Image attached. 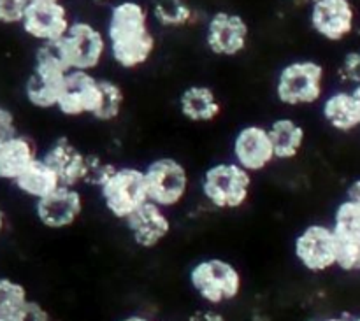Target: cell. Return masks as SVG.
Segmentation results:
<instances>
[{"mask_svg":"<svg viewBox=\"0 0 360 321\" xmlns=\"http://www.w3.org/2000/svg\"><path fill=\"white\" fill-rule=\"evenodd\" d=\"M28 2H55V0H28Z\"/></svg>","mask_w":360,"mask_h":321,"instance_id":"cell-39","label":"cell"},{"mask_svg":"<svg viewBox=\"0 0 360 321\" xmlns=\"http://www.w3.org/2000/svg\"><path fill=\"white\" fill-rule=\"evenodd\" d=\"M101 77L88 70H70L63 83L56 109L69 118H79V116L94 118L101 107Z\"/></svg>","mask_w":360,"mask_h":321,"instance_id":"cell-12","label":"cell"},{"mask_svg":"<svg viewBox=\"0 0 360 321\" xmlns=\"http://www.w3.org/2000/svg\"><path fill=\"white\" fill-rule=\"evenodd\" d=\"M179 112L192 123H213L221 114V102L213 88L206 84H190L178 98Z\"/></svg>","mask_w":360,"mask_h":321,"instance_id":"cell-18","label":"cell"},{"mask_svg":"<svg viewBox=\"0 0 360 321\" xmlns=\"http://www.w3.org/2000/svg\"><path fill=\"white\" fill-rule=\"evenodd\" d=\"M27 301V290L23 284L0 277V320H9Z\"/></svg>","mask_w":360,"mask_h":321,"instance_id":"cell-26","label":"cell"},{"mask_svg":"<svg viewBox=\"0 0 360 321\" xmlns=\"http://www.w3.org/2000/svg\"><path fill=\"white\" fill-rule=\"evenodd\" d=\"M155 23L164 28H185L193 25L197 11L188 0H153L150 7Z\"/></svg>","mask_w":360,"mask_h":321,"instance_id":"cell-23","label":"cell"},{"mask_svg":"<svg viewBox=\"0 0 360 321\" xmlns=\"http://www.w3.org/2000/svg\"><path fill=\"white\" fill-rule=\"evenodd\" d=\"M232 158L250 174L271 167L276 160V153L269 129L262 125H246L238 130L232 140Z\"/></svg>","mask_w":360,"mask_h":321,"instance_id":"cell-13","label":"cell"},{"mask_svg":"<svg viewBox=\"0 0 360 321\" xmlns=\"http://www.w3.org/2000/svg\"><path fill=\"white\" fill-rule=\"evenodd\" d=\"M95 4H105V2H109V0H94Z\"/></svg>","mask_w":360,"mask_h":321,"instance_id":"cell-40","label":"cell"},{"mask_svg":"<svg viewBox=\"0 0 360 321\" xmlns=\"http://www.w3.org/2000/svg\"><path fill=\"white\" fill-rule=\"evenodd\" d=\"M313 2H319V0H309V6H311Z\"/></svg>","mask_w":360,"mask_h":321,"instance_id":"cell-41","label":"cell"},{"mask_svg":"<svg viewBox=\"0 0 360 321\" xmlns=\"http://www.w3.org/2000/svg\"><path fill=\"white\" fill-rule=\"evenodd\" d=\"M347 197H352V199L360 200V179L359 181L352 183L350 188H348V192H347Z\"/></svg>","mask_w":360,"mask_h":321,"instance_id":"cell-34","label":"cell"},{"mask_svg":"<svg viewBox=\"0 0 360 321\" xmlns=\"http://www.w3.org/2000/svg\"><path fill=\"white\" fill-rule=\"evenodd\" d=\"M338 269L345 273H360V242H341Z\"/></svg>","mask_w":360,"mask_h":321,"instance_id":"cell-28","label":"cell"},{"mask_svg":"<svg viewBox=\"0 0 360 321\" xmlns=\"http://www.w3.org/2000/svg\"><path fill=\"white\" fill-rule=\"evenodd\" d=\"M120 321H151L146 316H141V315H132V316H127V318L120 320Z\"/></svg>","mask_w":360,"mask_h":321,"instance_id":"cell-35","label":"cell"},{"mask_svg":"<svg viewBox=\"0 0 360 321\" xmlns=\"http://www.w3.org/2000/svg\"><path fill=\"white\" fill-rule=\"evenodd\" d=\"M14 185L18 186L21 193L32 197L35 200H41L44 197L51 195L53 192L62 186V181L56 176V172L42 160L41 157L20 176V178L14 181Z\"/></svg>","mask_w":360,"mask_h":321,"instance_id":"cell-22","label":"cell"},{"mask_svg":"<svg viewBox=\"0 0 360 321\" xmlns=\"http://www.w3.org/2000/svg\"><path fill=\"white\" fill-rule=\"evenodd\" d=\"M188 321H227L225 316L221 315L220 311H217L214 308H207V309H200V311H195L192 316H190Z\"/></svg>","mask_w":360,"mask_h":321,"instance_id":"cell-33","label":"cell"},{"mask_svg":"<svg viewBox=\"0 0 360 321\" xmlns=\"http://www.w3.org/2000/svg\"><path fill=\"white\" fill-rule=\"evenodd\" d=\"M101 107L95 112L94 119L102 123L115 122L120 118L123 111V104H125V91L120 86L116 81L111 79H101Z\"/></svg>","mask_w":360,"mask_h":321,"instance_id":"cell-25","label":"cell"},{"mask_svg":"<svg viewBox=\"0 0 360 321\" xmlns=\"http://www.w3.org/2000/svg\"><path fill=\"white\" fill-rule=\"evenodd\" d=\"M65 62L70 70H88L94 72L109 53L108 37L91 21L74 20L63 39H60Z\"/></svg>","mask_w":360,"mask_h":321,"instance_id":"cell-8","label":"cell"},{"mask_svg":"<svg viewBox=\"0 0 360 321\" xmlns=\"http://www.w3.org/2000/svg\"><path fill=\"white\" fill-rule=\"evenodd\" d=\"M290 2L295 4V6H306V4L309 6V0H290Z\"/></svg>","mask_w":360,"mask_h":321,"instance_id":"cell-37","label":"cell"},{"mask_svg":"<svg viewBox=\"0 0 360 321\" xmlns=\"http://www.w3.org/2000/svg\"><path fill=\"white\" fill-rule=\"evenodd\" d=\"M322 118L336 132H354L360 129V104L352 90H338L322 102Z\"/></svg>","mask_w":360,"mask_h":321,"instance_id":"cell-19","label":"cell"},{"mask_svg":"<svg viewBox=\"0 0 360 321\" xmlns=\"http://www.w3.org/2000/svg\"><path fill=\"white\" fill-rule=\"evenodd\" d=\"M37 158L35 144L28 137L16 133L4 140L0 143V179L14 183Z\"/></svg>","mask_w":360,"mask_h":321,"instance_id":"cell-20","label":"cell"},{"mask_svg":"<svg viewBox=\"0 0 360 321\" xmlns=\"http://www.w3.org/2000/svg\"><path fill=\"white\" fill-rule=\"evenodd\" d=\"M98 192L105 211L120 221H125L150 200L144 169L137 167H116Z\"/></svg>","mask_w":360,"mask_h":321,"instance_id":"cell-6","label":"cell"},{"mask_svg":"<svg viewBox=\"0 0 360 321\" xmlns=\"http://www.w3.org/2000/svg\"><path fill=\"white\" fill-rule=\"evenodd\" d=\"M7 321H49V315L39 302L27 301Z\"/></svg>","mask_w":360,"mask_h":321,"instance_id":"cell-31","label":"cell"},{"mask_svg":"<svg viewBox=\"0 0 360 321\" xmlns=\"http://www.w3.org/2000/svg\"><path fill=\"white\" fill-rule=\"evenodd\" d=\"M309 25L327 42L350 37L357 25V11L352 0H319L309 6Z\"/></svg>","mask_w":360,"mask_h":321,"instance_id":"cell-11","label":"cell"},{"mask_svg":"<svg viewBox=\"0 0 360 321\" xmlns=\"http://www.w3.org/2000/svg\"><path fill=\"white\" fill-rule=\"evenodd\" d=\"M21 25L30 37L44 44V42H56L63 39L72 25V20L62 0L30 2Z\"/></svg>","mask_w":360,"mask_h":321,"instance_id":"cell-14","label":"cell"},{"mask_svg":"<svg viewBox=\"0 0 360 321\" xmlns=\"http://www.w3.org/2000/svg\"><path fill=\"white\" fill-rule=\"evenodd\" d=\"M148 199L150 202L174 209L186 199L190 190V176L185 164L172 157L155 158L144 167Z\"/></svg>","mask_w":360,"mask_h":321,"instance_id":"cell-7","label":"cell"},{"mask_svg":"<svg viewBox=\"0 0 360 321\" xmlns=\"http://www.w3.org/2000/svg\"><path fill=\"white\" fill-rule=\"evenodd\" d=\"M125 227L132 237L134 244L143 249L157 248L172 230V221L169 218L167 209L157 206L148 200L144 206L134 214H130L125 221Z\"/></svg>","mask_w":360,"mask_h":321,"instance_id":"cell-16","label":"cell"},{"mask_svg":"<svg viewBox=\"0 0 360 321\" xmlns=\"http://www.w3.org/2000/svg\"><path fill=\"white\" fill-rule=\"evenodd\" d=\"M41 158L56 172L62 186L77 188L83 185L88 155L83 153L72 140L67 137H58Z\"/></svg>","mask_w":360,"mask_h":321,"instance_id":"cell-17","label":"cell"},{"mask_svg":"<svg viewBox=\"0 0 360 321\" xmlns=\"http://www.w3.org/2000/svg\"><path fill=\"white\" fill-rule=\"evenodd\" d=\"M0 321H7V320H0Z\"/></svg>","mask_w":360,"mask_h":321,"instance_id":"cell-43","label":"cell"},{"mask_svg":"<svg viewBox=\"0 0 360 321\" xmlns=\"http://www.w3.org/2000/svg\"><path fill=\"white\" fill-rule=\"evenodd\" d=\"M70 72L60 42H44L35 53V65L25 84V95L32 105L39 109H53L58 105L63 83Z\"/></svg>","mask_w":360,"mask_h":321,"instance_id":"cell-2","label":"cell"},{"mask_svg":"<svg viewBox=\"0 0 360 321\" xmlns=\"http://www.w3.org/2000/svg\"><path fill=\"white\" fill-rule=\"evenodd\" d=\"M330 227L341 242H360V200L352 197L341 200Z\"/></svg>","mask_w":360,"mask_h":321,"instance_id":"cell-24","label":"cell"},{"mask_svg":"<svg viewBox=\"0 0 360 321\" xmlns=\"http://www.w3.org/2000/svg\"><path fill=\"white\" fill-rule=\"evenodd\" d=\"M340 77L352 88L360 86V51L347 53L340 65Z\"/></svg>","mask_w":360,"mask_h":321,"instance_id":"cell-30","label":"cell"},{"mask_svg":"<svg viewBox=\"0 0 360 321\" xmlns=\"http://www.w3.org/2000/svg\"><path fill=\"white\" fill-rule=\"evenodd\" d=\"M84 199L79 188L60 186L56 192L35 202V214L46 228L62 230L70 227L81 218Z\"/></svg>","mask_w":360,"mask_h":321,"instance_id":"cell-15","label":"cell"},{"mask_svg":"<svg viewBox=\"0 0 360 321\" xmlns=\"http://www.w3.org/2000/svg\"><path fill=\"white\" fill-rule=\"evenodd\" d=\"M252 186L253 176L234 160L213 164L200 179L204 200L220 211H234L245 206L252 195Z\"/></svg>","mask_w":360,"mask_h":321,"instance_id":"cell-4","label":"cell"},{"mask_svg":"<svg viewBox=\"0 0 360 321\" xmlns=\"http://www.w3.org/2000/svg\"><path fill=\"white\" fill-rule=\"evenodd\" d=\"M274 91L287 107L319 104L326 93V67L316 60H294L280 69Z\"/></svg>","mask_w":360,"mask_h":321,"instance_id":"cell-3","label":"cell"},{"mask_svg":"<svg viewBox=\"0 0 360 321\" xmlns=\"http://www.w3.org/2000/svg\"><path fill=\"white\" fill-rule=\"evenodd\" d=\"M276 160H294L306 144V130L292 118H278L269 126Z\"/></svg>","mask_w":360,"mask_h":321,"instance_id":"cell-21","label":"cell"},{"mask_svg":"<svg viewBox=\"0 0 360 321\" xmlns=\"http://www.w3.org/2000/svg\"><path fill=\"white\" fill-rule=\"evenodd\" d=\"M28 0H0V23H21L28 9Z\"/></svg>","mask_w":360,"mask_h":321,"instance_id":"cell-29","label":"cell"},{"mask_svg":"<svg viewBox=\"0 0 360 321\" xmlns=\"http://www.w3.org/2000/svg\"><path fill=\"white\" fill-rule=\"evenodd\" d=\"M250 42V25L241 14L217 11L206 23V46L213 55L234 58L241 55Z\"/></svg>","mask_w":360,"mask_h":321,"instance_id":"cell-10","label":"cell"},{"mask_svg":"<svg viewBox=\"0 0 360 321\" xmlns=\"http://www.w3.org/2000/svg\"><path fill=\"white\" fill-rule=\"evenodd\" d=\"M4 223H6V220H4V213L0 211V232L4 230Z\"/></svg>","mask_w":360,"mask_h":321,"instance_id":"cell-38","label":"cell"},{"mask_svg":"<svg viewBox=\"0 0 360 321\" xmlns=\"http://www.w3.org/2000/svg\"><path fill=\"white\" fill-rule=\"evenodd\" d=\"M16 122L9 109L0 107V143L16 136Z\"/></svg>","mask_w":360,"mask_h":321,"instance_id":"cell-32","label":"cell"},{"mask_svg":"<svg viewBox=\"0 0 360 321\" xmlns=\"http://www.w3.org/2000/svg\"><path fill=\"white\" fill-rule=\"evenodd\" d=\"M354 321H360V316H359V318H355V320H354Z\"/></svg>","mask_w":360,"mask_h":321,"instance_id":"cell-42","label":"cell"},{"mask_svg":"<svg viewBox=\"0 0 360 321\" xmlns=\"http://www.w3.org/2000/svg\"><path fill=\"white\" fill-rule=\"evenodd\" d=\"M190 287L211 308L232 302L243 290V276L234 263L224 258L197 262L188 274Z\"/></svg>","mask_w":360,"mask_h":321,"instance_id":"cell-5","label":"cell"},{"mask_svg":"<svg viewBox=\"0 0 360 321\" xmlns=\"http://www.w3.org/2000/svg\"><path fill=\"white\" fill-rule=\"evenodd\" d=\"M151 13L137 0H120L109 7L105 37L111 60L123 70L146 65L157 49V37L150 27Z\"/></svg>","mask_w":360,"mask_h":321,"instance_id":"cell-1","label":"cell"},{"mask_svg":"<svg viewBox=\"0 0 360 321\" xmlns=\"http://www.w3.org/2000/svg\"><path fill=\"white\" fill-rule=\"evenodd\" d=\"M294 255L309 273H326L338 267L340 239L330 225L311 223L295 237Z\"/></svg>","mask_w":360,"mask_h":321,"instance_id":"cell-9","label":"cell"},{"mask_svg":"<svg viewBox=\"0 0 360 321\" xmlns=\"http://www.w3.org/2000/svg\"><path fill=\"white\" fill-rule=\"evenodd\" d=\"M115 169L116 165L101 160V158L95 157V155H88L86 169H84V176H83V185L101 188V186L105 183V179L115 172Z\"/></svg>","mask_w":360,"mask_h":321,"instance_id":"cell-27","label":"cell"},{"mask_svg":"<svg viewBox=\"0 0 360 321\" xmlns=\"http://www.w3.org/2000/svg\"><path fill=\"white\" fill-rule=\"evenodd\" d=\"M311 321H354V320L341 318V316H338V318H322V320H311Z\"/></svg>","mask_w":360,"mask_h":321,"instance_id":"cell-36","label":"cell"}]
</instances>
